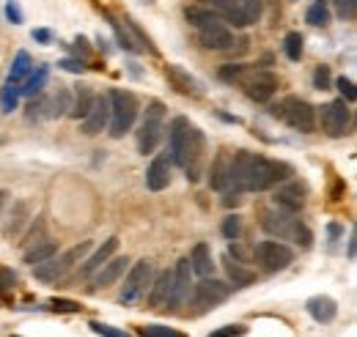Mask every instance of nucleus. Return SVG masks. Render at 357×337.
<instances>
[{
  "instance_id": "4c0bfd02",
  "label": "nucleus",
  "mask_w": 357,
  "mask_h": 337,
  "mask_svg": "<svg viewBox=\"0 0 357 337\" xmlns=\"http://www.w3.org/2000/svg\"><path fill=\"white\" fill-rule=\"evenodd\" d=\"M20 83H6L3 85V113H14L20 104Z\"/></svg>"
},
{
  "instance_id": "58836bf2",
  "label": "nucleus",
  "mask_w": 357,
  "mask_h": 337,
  "mask_svg": "<svg viewBox=\"0 0 357 337\" xmlns=\"http://www.w3.org/2000/svg\"><path fill=\"white\" fill-rule=\"evenodd\" d=\"M220 230H223V236L228 242H236L242 236V217L239 214H228L223 219V225H220Z\"/></svg>"
},
{
  "instance_id": "603ef678",
  "label": "nucleus",
  "mask_w": 357,
  "mask_h": 337,
  "mask_svg": "<svg viewBox=\"0 0 357 337\" xmlns=\"http://www.w3.org/2000/svg\"><path fill=\"white\" fill-rule=\"evenodd\" d=\"M14 283H17V274H14L11 269H3V272H0V288L6 291V288H11Z\"/></svg>"
},
{
  "instance_id": "a19ab883",
  "label": "nucleus",
  "mask_w": 357,
  "mask_h": 337,
  "mask_svg": "<svg viewBox=\"0 0 357 337\" xmlns=\"http://www.w3.org/2000/svg\"><path fill=\"white\" fill-rule=\"evenodd\" d=\"M239 6H242V11H245V17H248L250 25L259 22L261 14H264V0H239Z\"/></svg>"
},
{
  "instance_id": "5701e85b",
  "label": "nucleus",
  "mask_w": 357,
  "mask_h": 337,
  "mask_svg": "<svg viewBox=\"0 0 357 337\" xmlns=\"http://www.w3.org/2000/svg\"><path fill=\"white\" fill-rule=\"evenodd\" d=\"M198 3L212 8L223 22H231L234 28H248L250 25L245 11H242V6H239V0H198Z\"/></svg>"
},
{
  "instance_id": "13d9d810",
  "label": "nucleus",
  "mask_w": 357,
  "mask_h": 337,
  "mask_svg": "<svg viewBox=\"0 0 357 337\" xmlns=\"http://www.w3.org/2000/svg\"><path fill=\"white\" fill-rule=\"evenodd\" d=\"M75 44H77V52H83V55H89V42H86L83 36H77V39H75Z\"/></svg>"
},
{
  "instance_id": "3c124183",
  "label": "nucleus",
  "mask_w": 357,
  "mask_h": 337,
  "mask_svg": "<svg viewBox=\"0 0 357 337\" xmlns=\"http://www.w3.org/2000/svg\"><path fill=\"white\" fill-rule=\"evenodd\" d=\"M6 17H8L14 25H20V22H22V8H20L17 3H6Z\"/></svg>"
},
{
  "instance_id": "a18cd8bd",
  "label": "nucleus",
  "mask_w": 357,
  "mask_h": 337,
  "mask_svg": "<svg viewBox=\"0 0 357 337\" xmlns=\"http://www.w3.org/2000/svg\"><path fill=\"white\" fill-rule=\"evenodd\" d=\"M335 6H338V17L344 22H352L357 17V0H335Z\"/></svg>"
},
{
  "instance_id": "9b49d317",
  "label": "nucleus",
  "mask_w": 357,
  "mask_h": 337,
  "mask_svg": "<svg viewBox=\"0 0 357 337\" xmlns=\"http://www.w3.org/2000/svg\"><path fill=\"white\" fill-rule=\"evenodd\" d=\"M151 280H154V266H151V260H149V258L135 260L132 269L127 272V280H124V288H121L119 301H121V304H135L140 296L149 291Z\"/></svg>"
},
{
  "instance_id": "4468645a",
  "label": "nucleus",
  "mask_w": 357,
  "mask_h": 337,
  "mask_svg": "<svg viewBox=\"0 0 357 337\" xmlns=\"http://www.w3.org/2000/svg\"><path fill=\"white\" fill-rule=\"evenodd\" d=\"M107 124H110V102H107V96L96 93L93 102H91L89 113L80 118V132L93 137V134H102L107 129Z\"/></svg>"
},
{
  "instance_id": "0e129e2a",
  "label": "nucleus",
  "mask_w": 357,
  "mask_h": 337,
  "mask_svg": "<svg viewBox=\"0 0 357 337\" xmlns=\"http://www.w3.org/2000/svg\"><path fill=\"white\" fill-rule=\"evenodd\" d=\"M14 337H17V335H14Z\"/></svg>"
},
{
  "instance_id": "ddd939ff",
  "label": "nucleus",
  "mask_w": 357,
  "mask_h": 337,
  "mask_svg": "<svg viewBox=\"0 0 357 337\" xmlns=\"http://www.w3.org/2000/svg\"><path fill=\"white\" fill-rule=\"evenodd\" d=\"M192 121L187 116H176L171 121V129H168V157L174 165H184V154H187V146H190V134H192Z\"/></svg>"
},
{
  "instance_id": "e433bc0d",
  "label": "nucleus",
  "mask_w": 357,
  "mask_h": 337,
  "mask_svg": "<svg viewBox=\"0 0 357 337\" xmlns=\"http://www.w3.org/2000/svg\"><path fill=\"white\" fill-rule=\"evenodd\" d=\"M42 239H47V225L42 217H36L33 222H31V230L22 236V242H20V247H31V244H36V242H42Z\"/></svg>"
},
{
  "instance_id": "79ce46f5",
  "label": "nucleus",
  "mask_w": 357,
  "mask_h": 337,
  "mask_svg": "<svg viewBox=\"0 0 357 337\" xmlns=\"http://www.w3.org/2000/svg\"><path fill=\"white\" fill-rule=\"evenodd\" d=\"M330 85H333L330 66H316V69H313V88H316V91H330Z\"/></svg>"
},
{
  "instance_id": "423d86ee",
  "label": "nucleus",
  "mask_w": 357,
  "mask_h": 337,
  "mask_svg": "<svg viewBox=\"0 0 357 337\" xmlns=\"http://www.w3.org/2000/svg\"><path fill=\"white\" fill-rule=\"evenodd\" d=\"M269 113H272V118H280L286 127H291L294 132H303V134L316 132V107L311 102L300 99V96L280 99L278 104L269 107Z\"/></svg>"
},
{
  "instance_id": "c03bdc74",
  "label": "nucleus",
  "mask_w": 357,
  "mask_h": 337,
  "mask_svg": "<svg viewBox=\"0 0 357 337\" xmlns=\"http://www.w3.org/2000/svg\"><path fill=\"white\" fill-rule=\"evenodd\" d=\"M45 118V93L33 96L28 104V121H42Z\"/></svg>"
},
{
  "instance_id": "72a5a7b5",
  "label": "nucleus",
  "mask_w": 357,
  "mask_h": 337,
  "mask_svg": "<svg viewBox=\"0 0 357 337\" xmlns=\"http://www.w3.org/2000/svg\"><path fill=\"white\" fill-rule=\"evenodd\" d=\"M31 69H33L31 55H28L25 49H22V52H17V58H14L11 69H8V83H22V80L31 75Z\"/></svg>"
},
{
  "instance_id": "864d4df0",
  "label": "nucleus",
  "mask_w": 357,
  "mask_h": 337,
  "mask_svg": "<svg viewBox=\"0 0 357 337\" xmlns=\"http://www.w3.org/2000/svg\"><path fill=\"white\" fill-rule=\"evenodd\" d=\"M239 201H242V195H239V192H234V189H225V192H223V206H225V209L239 206Z\"/></svg>"
},
{
  "instance_id": "cd10ccee",
  "label": "nucleus",
  "mask_w": 357,
  "mask_h": 337,
  "mask_svg": "<svg viewBox=\"0 0 357 337\" xmlns=\"http://www.w3.org/2000/svg\"><path fill=\"white\" fill-rule=\"evenodd\" d=\"M223 266H225L228 280H231V288H248V285H253V283H256V272H253V269H248L245 263L234 260L231 255H225L223 258Z\"/></svg>"
},
{
  "instance_id": "6e6552de",
  "label": "nucleus",
  "mask_w": 357,
  "mask_h": 337,
  "mask_svg": "<svg viewBox=\"0 0 357 337\" xmlns=\"http://www.w3.org/2000/svg\"><path fill=\"white\" fill-rule=\"evenodd\" d=\"M162 134H165V104L154 99V102L146 104L140 127H137V151L143 157L154 154L157 146L162 143Z\"/></svg>"
},
{
  "instance_id": "2f4dec72",
  "label": "nucleus",
  "mask_w": 357,
  "mask_h": 337,
  "mask_svg": "<svg viewBox=\"0 0 357 337\" xmlns=\"http://www.w3.org/2000/svg\"><path fill=\"white\" fill-rule=\"evenodd\" d=\"M55 253H58V242L42 239V242H36V244H31V247L25 250L22 260L31 263V266H36V263H42V260H47V258H52Z\"/></svg>"
},
{
  "instance_id": "bb28decb",
  "label": "nucleus",
  "mask_w": 357,
  "mask_h": 337,
  "mask_svg": "<svg viewBox=\"0 0 357 337\" xmlns=\"http://www.w3.org/2000/svg\"><path fill=\"white\" fill-rule=\"evenodd\" d=\"M69 107H72V91L58 85L55 93L45 96V118H63L69 116Z\"/></svg>"
},
{
  "instance_id": "a878e982",
  "label": "nucleus",
  "mask_w": 357,
  "mask_h": 337,
  "mask_svg": "<svg viewBox=\"0 0 357 337\" xmlns=\"http://www.w3.org/2000/svg\"><path fill=\"white\" fill-rule=\"evenodd\" d=\"M116 250H119V239H116V236H110L107 242H102V247L91 255L89 260H83V266H80L77 277H91V274H93L99 266H105V263H107V260L116 255Z\"/></svg>"
},
{
  "instance_id": "6e6d98bb",
  "label": "nucleus",
  "mask_w": 357,
  "mask_h": 337,
  "mask_svg": "<svg viewBox=\"0 0 357 337\" xmlns=\"http://www.w3.org/2000/svg\"><path fill=\"white\" fill-rule=\"evenodd\" d=\"M327 233H330V247H335V242H338V236L344 233V228H341L338 222H333V225L327 228Z\"/></svg>"
},
{
  "instance_id": "f03ea898",
  "label": "nucleus",
  "mask_w": 357,
  "mask_h": 337,
  "mask_svg": "<svg viewBox=\"0 0 357 337\" xmlns=\"http://www.w3.org/2000/svg\"><path fill=\"white\" fill-rule=\"evenodd\" d=\"M220 80L228 85H239L245 91L248 99L253 102H269L278 91V77L269 69H256V66H245V63H228L220 69Z\"/></svg>"
},
{
  "instance_id": "7c9ffc66",
  "label": "nucleus",
  "mask_w": 357,
  "mask_h": 337,
  "mask_svg": "<svg viewBox=\"0 0 357 337\" xmlns=\"http://www.w3.org/2000/svg\"><path fill=\"white\" fill-rule=\"evenodd\" d=\"M93 96H96V93H93V88H91V85H77V88H75V93H72V107H69V116L80 121V118L89 113Z\"/></svg>"
},
{
  "instance_id": "49530a36",
  "label": "nucleus",
  "mask_w": 357,
  "mask_h": 337,
  "mask_svg": "<svg viewBox=\"0 0 357 337\" xmlns=\"http://www.w3.org/2000/svg\"><path fill=\"white\" fill-rule=\"evenodd\" d=\"M335 88L341 91V99H344V102H355L357 99V88L349 77H338V80H335Z\"/></svg>"
},
{
  "instance_id": "9d476101",
  "label": "nucleus",
  "mask_w": 357,
  "mask_h": 337,
  "mask_svg": "<svg viewBox=\"0 0 357 337\" xmlns=\"http://www.w3.org/2000/svg\"><path fill=\"white\" fill-rule=\"evenodd\" d=\"M250 258L267 272V274H275V272H283L289 269V263L294 260V250L278 239H269V242H259L253 250H250Z\"/></svg>"
},
{
  "instance_id": "b1692460",
  "label": "nucleus",
  "mask_w": 357,
  "mask_h": 337,
  "mask_svg": "<svg viewBox=\"0 0 357 337\" xmlns=\"http://www.w3.org/2000/svg\"><path fill=\"white\" fill-rule=\"evenodd\" d=\"M28 222H31V206H28L25 201H14V206L8 209V217H6V222H3V236H6L8 242H14V239L25 230Z\"/></svg>"
},
{
  "instance_id": "37998d69",
  "label": "nucleus",
  "mask_w": 357,
  "mask_h": 337,
  "mask_svg": "<svg viewBox=\"0 0 357 337\" xmlns=\"http://www.w3.org/2000/svg\"><path fill=\"white\" fill-rule=\"evenodd\" d=\"M91 329H93V335L99 337H130L124 329H119V327H110V324H102V321H91L89 324Z\"/></svg>"
},
{
  "instance_id": "f8f14e48",
  "label": "nucleus",
  "mask_w": 357,
  "mask_h": 337,
  "mask_svg": "<svg viewBox=\"0 0 357 337\" xmlns=\"http://www.w3.org/2000/svg\"><path fill=\"white\" fill-rule=\"evenodd\" d=\"M110 19V25H113V31H116V39L119 44L127 49V52H154V47L149 42V36L146 33H140V28L135 25L130 17H124V19H116V17H107Z\"/></svg>"
},
{
  "instance_id": "f704fd0d",
  "label": "nucleus",
  "mask_w": 357,
  "mask_h": 337,
  "mask_svg": "<svg viewBox=\"0 0 357 337\" xmlns=\"http://www.w3.org/2000/svg\"><path fill=\"white\" fill-rule=\"evenodd\" d=\"M305 22L313 25V28L330 25V8H327V3H313L311 8L305 11Z\"/></svg>"
},
{
  "instance_id": "0eeeda50",
  "label": "nucleus",
  "mask_w": 357,
  "mask_h": 337,
  "mask_svg": "<svg viewBox=\"0 0 357 337\" xmlns=\"http://www.w3.org/2000/svg\"><path fill=\"white\" fill-rule=\"evenodd\" d=\"M91 247H93V242H80V244L69 247L66 253L52 255V258H47L42 263H36V266H33L36 280H42V283H58V280L66 277L80 260H86V255H89Z\"/></svg>"
},
{
  "instance_id": "1a4fd4ad",
  "label": "nucleus",
  "mask_w": 357,
  "mask_h": 337,
  "mask_svg": "<svg viewBox=\"0 0 357 337\" xmlns=\"http://www.w3.org/2000/svg\"><path fill=\"white\" fill-rule=\"evenodd\" d=\"M316 118L327 137H344L352 129V110H349V102H344V99H333V102L321 104Z\"/></svg>"
},
{
  "instance_id": "473e14b6",
  "label": "nucleus",
  "mask_w": 357,
  "mask_h": 337,
  "mask_svg": "<svg viewBox=\"0 0 357 337\" xmlns=\"http://www.w3.org/2000/svg\"><path fill=\"white\" fill-rule=\"evenodd\" d=\"M47 77H50V66H39L28 80H25V85L20 88V93L22 96H28V99H33V96H39L42 91H45V83Z\"/></svg>"
},
{
  "instance_id": "393cba45",
  "label": "nucleus",
  "mask_w": 357,
  "mask_h": 337,
  "mask_svg": "<svg viewBox=\"0 0 357 337\" xmlns=\"http://www.w3.org/2000/svg\"><path fill=\"white\" fill-rule=\"evenodd\" d=\"M305 310H308V315H311L316 324H333L335 321V315H338V304H335V299L333 296H311L308 301H305Z\"/></svg>"
},
{
  "instance_id": "c9c22d12",
  "label": "nucleus",
  "mask_w": 357,
  "mask_h": 337,
  "mask_svg": "<svg viewBox=\"0 0 357 337\" xmlns=\"http://www.w3.org/2000/svg\"><path fill=\"white\" fill-rule=\"evenodd\" d=\"M303 44H305V39H303L297 31L286 33V39H283V52H286V58L297 63V61L303 58Z\"/></svg>"
},
{
  "instance_id": "e2e57ef3",
  "label": "nucleus",
  "mask_w": 357,
  "mask_h": 337,
  "mask_svg": "<svg viewBox=\"0 0 357 337\" xmlns=\"http://www.w3.org/2000/svg\"><path fill=\"white\" fill-rule=\"evenodd\" d=\"M269 3H275V0H269Z\"/></svg>"
},
{
  "instance_id": "680f3d73",
  "label": "nucleus",
  "mask_w": 357,
  "mask_h": 337,
  "mask_svg": "<svg viewBox=\"0 0 357 337\" xmlns=\"http://www.w3.org/2000/svg\"><path fill=\"white\" fill-rule=\"evenodd\" d=\"M143 3H154V0H143Z\"/></svg>"
},
{
  "instance_id": "20e7f679",
  "label": "nucleus",
  "mask_w": 357,
  "mask_h": 337,
  "mask_svg": "<svg viewBox=\"0 0 357 337\" xmlns=\"http://www.w3.org/2000/svg\"><path fill=\"white\" fill-rule=\"evenodd\" d=\"M231 285L223 283V280H218V277H201L192 288H190V296H187V315H192V318H198V315H204V313H209V310H215V307H220L225 299L231 296Z\"/></svg>"
},
{
  "instance_id": "052dcab7",
  "label": "nucleus",
  "mask_w": 357,
  "mask_h": 337,
  "mask_svg": "<svg viewBox=\"0 0 357 337\" xmlns=\"http://www.w3.org/2000/svg\"><path fill=\"white\" fill-rule=\"evenodd\" d=\"M316 3H327V0H316Z\"/></svg>"
},
{
  "instance_id": "39448f33",
  "label": "nucleus",
  "mask_w": 357,
  "mask_h": 337,
  "mask_svg": "<svg viewBox=\"0 0 357 337\" xmlns=\"http://www.w3.org/2000/svg\"><path fill=\"white\" fill-rule=\"evenodd\" d=\"M107 102H110V124H107V132H110L113 140H119V137H124L135 127L137 113H140V102H137V96H135L132 91H124V88L110 91Z\"/></svg>"
},
{
  "instance_id": "f257e3e1",
  "label": "nucleus",
  "mask_w": 357,
  "mask_h": 337,
  "mask_svg": "<svg viewBox=\"0 0 357 337\" xmlns=\"http://www.w3.org/2000/svg\"><path fill=\"white\" fill-rule=\"evenodd\" d=\"M294 170L286 162L267 159L253 151H236L231 162V189L245 195V192H264L286 181Z\"/></svg>"
},
{
  "instance_id": "4d7b16f0",
  "label": "nucleus",
  "mask_w": 357,
  "mask_h": 337,
  "mask_svg": "<svg viewBox=\"0 0 357 337\" xmlns=\"http://www.w3.org/2000/svg\"><path fill=\"white\" fill-rule=\"evenodd\" d=\"M355 242H357V233L352 230V233H349V247H347V255H349V258H355V247H357Z\"/></svg>"
},
{
  "instance_id": "7ed1b4c3",
  "label": "nucleus",
  "mask_w": 357,
  "mask_h": 337,
  "mask_svg": "<svg viewBox=\"0 0 357 337\" xmlns=\"http://www.w3.org/2000/svg\"><path fill=\"white\" fill-rule=\"evenodd\" d=\"M261 228L267 230L272 239H278V242H294L303 250H308L313 244L311 228L297 214H289V211H280V209L264 211L261 214Z\"/></svg>"
},
{
  "instance_id": "8fccbe9b",
  "label": "nucleus",
  "mask_w": 357,
  "mask_h": 337,
  "mask_svg": "<svg viewBox=\"0 0 357 337\" xmlns=\"http://www.w3.org/2000/svg\"><path fill=\"white\" fill-rule=\"evenodd\" d=\"M58 66H61L63 72H72V75H83V72H86V63L77 61V58H63V61H58Z\"/></svg>"
},
{
  "instance_id": "de8ad7c7",
  "label": "nucleus",
  "mask_w": 357,
  "mask_h": 337,
  "mask_svg": "<svg viewBox=\"0 0 357 337\" xmlns=\"http://www.w3.org/2000/svg\"><path fill=\"white\" fill-rule=\"evenodd\" d=\"M50 307H52L55 313H80V310H83V304H80V301H72V299H52Z\"/></svg>"
},
{
  "instance_id": "aec40b11",
  "label": "nucleus",
  "mask_w": 357,
  "mask_h": 337,
  "mask_svg": "<svg viewBox=\"0 0 357 337\" xmlns=\"http://www.w3.org/2000/svg\"><path fill=\"white\" fill-rule=\"evenodd\" d=\"M171 170H174V162H171L168 151H165V154H157V157L151 159L149 170H146V187H149L151 192L168 189V184H171Z\"/></svg>"
},
{
  "instance_id": "f3484780",
  "label": "nucleus",
  "mask_w": 357,
  "mask_h": 337,
  "mask_svg": "<svg viewBox=\"0 0 357 337\" xmlns=\"http://www.w3.org/2000/svg\"><path fill=\"white\" fill-rule=\"evenodd\" d=\"M198 42L201 47H206V49H212V52H228V49H234V33L228 31V25L225 22H215V25H209V28H201L198 31Z\"/></svg>"
},
{
  "instance_id": "c85d7f7f",
  "label": "nucleus",
  "mask_w": 357,
  "mask_h": 337,
  "mask_svg": "<svg viewBox=\"0 0 357 337\" xmlns=\"http://www.w3.org/2000/svg\"><path fill=\"white\" fill-rule=\"evenodd\" d=\"M187 260H190L192 274H198V277H209L215 272V258H212V250H209L206 242H198Z\"/></svg>"
},
{
  "instance_id": "4be33fe9",
  "label": "nucleus",
  "mask_w": 357,
  "mask_h": 337,
  "mask_svg": "<svg viewBox=\"0 0 357 337\" xmlns=\"http://www.w3.org/2000/svg\"><path fill=\"white\" fill-rule=\"evenodd\" d=\"M127 266H130V258H127V255H124V258H110L105 266L96 269V274H93V280H91V291L110 288L113 283H119V277L127 272Z\"/></svg>"
},
{
  "instance_id": "5fc2aeb1",
  "label": "nucleus",
  "mask_w": 357,
  "mask_h": 337,
  "mask_svg": "<svg viewBox=\"0 0 357 337\" xmlns=\"http://www.w3.org/2000/svg\"><path fill=\"white\" fill-rule=\"evenodd\" d=\"M31 36H33V42H39V44H50V42H52V31H47V28H39V31H33Z\"/></svg>"
},
{
  "instance_id": "412c9836",
  "label": "nucleus",
  "mask_w": 357,
  "mask_h": 337,
  "mask_svg": "<svg viewBox=\"0 0 357 337\" xmlns=\"http://www.w3.org/2000/svg\"><path fill=\"white\" fill-rule=\"evenodd\" d=\"M231 162H234V154L228 148H220L212 168H209V187L215 192H225L231 189Z\"/></svg>"
},
{
  "instance_id": "bf43d9fd",
  "label": "nucleus",
  "mask_w": 357,
  "mask_h": 337,
  "mask_svg": "<svg viewBox=\"0 0 357 337\" xmlns=\"http://www.w3.org/2000/svg\"><path fill=\"white\" fill-rule=\"evenodd\" d=\"M6 203H8V192H6V189H0V217H3V209H6Z\"/></svg>"
},
{
  "instance_id": "2eb2a0df",
  "label": "nucleus",
  "mask_w": 357,
  "mask_h": 337,
  "mask_svg": "<svg viewBox=\"0 0 357 337\" xmlns=\"http://www.w3.org/2000/svg\"><path fill=\"white\" fill-rule=\"evenodd\" d=\"M192 288V269H190V260L181 258L174 269V288H171V299H168V310L165 313H178L190 296Z\"/></svg>"
},
{
  "instance_id": "6ab92c4d",
  "label": "nucleus",
  "mask_w": 357,
  "mask_h": 337,
  "mask_svg": "<svg viewBox=\"0 0 357 337\" xmlns=\"http://www.w3.org/2000/svg\"><path fill=\"white\" fill-rule=\"evenodd\" d=\"M171 288H174V272L165 269L160 274H154L151 285H149V310H168V299H171Z\"/></svg>"
},
{
  "instance_id": "dca6fc26",
  "label": "nucleus",
  "mask_w": 357,
  "mask_h": 337,
  "mask_svg": "<svg viewBox=\"0 0 357 337\" xmlns=\"http://www.w3.org/2000/svg\"><path fill=\"white\" fill-rule=\"evenodd\" d=\"M305 195H308L305 184L289 181V184H283V187L275 189V198L272 201H275V209L289 211V214H300V211L305 209Z\"/></svg>"
},
{
  "instance_id": "c756f323",
  "label": "nucleus",
  "mask_w": 357,
  "mask_h": 337,
  "mask_svg": "<svg viewBox=\"0 0 357 337\" xmlns=\"http://www.w3.org/2000/svg\"><path fill=\"white\" fill-rule=\"evenodd\" d=\"M184 17H187V22L192 25V28H209V25H215V22H223L212 8H206V6H187V11H184Z\"/></svg>"
},
{
  "instance_id": "ea45409f",
  "label": "nucleus",
  "mask_w": 357,
  "mask_h": 337,
  "mask_svg": "<svg viewBox=\"0 0 357 337\" xmlns=\"http://www.w3.org/2000/svg\"><path fill=\"white\" fill-rule=\"evenodd\" d=\"M140 337H187L184 332H178V329H171V327H162V324H146V327H140Z\"/></svg>"
},
{
  "instance_id": "a211bd4d",
  "label": "nucleus",
  "mask_w": 357,
  "mask_h": 337,
  "mask_svg": "<svg viewBox=\"0 0 357 337\" xmlns=\"http://www.w3.org/2000/svg\"><path fill=\"white\" fill-rule=\"evenodd\" d=\"M165 77H168L171 88L178 91L181 96H190V99H201V96H204V85L198 83L184 66H178V63H171V66L165 69Z\"/></svg>"
},
{
  "instance_id": "09e8293b",
  "label": "nucleus",
  "mask_w": 357,
  "mask_h": 337,
  "mask_svg": "<svg viewBox=\"0 0 357 337\" xmlns=\"http://www.w3.org/2000/svg\"><path fill=\"white\" fill-rule=\"evenodd\" d=\"M245 335H248V329L242 324H228V327H220L218 332H212V335L206 337H245Z\"/></svg>"
}]
</instances>
